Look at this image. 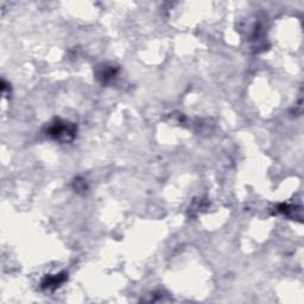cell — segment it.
Segmentation results:
<instances>
[{"label": "cell", "instance_id": "obj_2", "mask_svg": "<svg viewBox=\"0 0 304 304\" xmlns=\"http://www.w3.org/2000/svg\"><path fill=\"white\" fill-rule=\"evenodd\" d=\"M64 280V277H62V275H56L53 276V277L47 278V279L43 282V288L44 289H53L56 288V286H58L59 284Z\"/></svg>", "mask_w": 304, "mask_h": 304}, {"label": "cell", "instance_id": "obj_1", "mask_svg": "<svg viewBox=\"0 0 304 304\" xmlns=\"http://www.w3.org/2000/svg\"><path fill=\"white\" fill-rule=\"evenodd\" d=\"M49 135L61 141H69L75 136V126L67 121H57L50 126Z\"/></svg>", "mask_w": 304, "mask_h": 304}]
</instances>
